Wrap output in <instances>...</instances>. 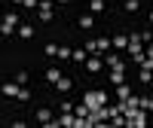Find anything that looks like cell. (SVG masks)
Here are the masks:
<instances>
[{"label":"cell","mask_w":153,"mask_h":128,"mask_svg":"<svg viewBox=\"0 0 153 128\" xmlns=\"http://www.w3.org/2000/svg\"><path fill=\"white\" fill-rule=\"evenodd\" d=\"M37 122H40V125H58L49 107H40V110H37Z\"/></svg>","instance_id":"cell-1"},{"label":"cell","mask_w":153,"mask_h":128,"mask_svg":"<svg viewBox=\"0 0 153 128\" xmlns=\"http://www.w3.org/2000/svg\"><path fill=\"white\" fill-rule=\"evenodd\" d=\"M76 28H83V31H92V28H95V15H92V12H83V15L76 18Z\"/></svg>","instance_id":"cell-2"},{"label":"cell","mask_w":153,"mask_h":128,"mask_svg":"<svg viewBox=\"0 0 153 128\" xmlns=\"http://www.w3.org/2000/svg\"><path fill=\"white\" fill-rule=\"evenodd\" d=\"M19 88H22L19 82H3V85H0V92H3L6 98H19Z\"/></svg>","instance_id":"cell-3"},{"label":"cell","mask_w":153,"mask_h":128,"mask_svg":"<svg viewBox=\"0 0 153 128\" xmlns=\"http://www.w3.org/2000/svg\"><path fill=\"white\" fill-rule=\"evenodd\" d=\"M107 9V0H89V12L92 15H98V12H104Z\"/></svg>","instance_id":"cell-4"},{"label":"cell","mask_w":153,"mask_h":128,"mask_svg":"<svg viewBox=\"0 0 153 128\" xmlns=\"http://www.w3.org/2000/svg\"><path fill=\"white\" fill-rule=\"evenodd\" d=\"M16 34L22 37V40H31V37H34V24H19Z\"/></svg>","instance_id":"cell-5"},{"label":"cell","mask_w":153,"mask_h":128,"mask_svg":"<svg viewBox=\"0 0 153 128\" xmlns=\"http://www.w3.org/2000/svg\"><path fill=\"white\" fill-rule=\"evenodd\" d=\"M58 79H61V70H58V67H49V70H46V82H49V85H55Z\"/></svg>","instance_id":"cell-6"},{"label":"cell","mask_w":153,"mask_h":128,"mask_svg":"<svg viewBox=\"0 0 153 128\" xmlns=\"http://www.w3.org/2000/svg\"><path fill=\"white\" fill-rule=\"evenodd\" d=\"M123 9L126 12H138L141 9V0H123Z\"/></svg>","instance_id":"cell-7"},{"label":"cell","mask_w":153,"mask_h":128,"mask_svg":"<svg viewBox=\"0 0 153 128\" xmlns=\"http://www.w3.org/2000/svg\"><path fill=\"white\" fill-rule=\"evenodd\" d=\"M153 79V67H150V64L144 61V70H141V82H150Z\"/></svg>","instance_id":"cell-8"},{"label":"cell","mask_w":153,"mask_h":128,"mask_svg":"<svg viewBox=\"0 0 153 128\" xmlns=\"http://www.w3.org/2000/svg\"><path fill=\"white\" fill-rule=\"evenodd\" d=\"M55 85H58V92H71V85H74V82L68 79V76H61V79H58Z\"/></svg>","instance_id":"cell-9"},{"label":"cell","mask_w":153,"mask_h":128,"mask_svg":"<svg viewBox=\"0 0 153 128\" xmlns=\"http://www.w3.org/2000/svg\"><path fill=\"white\" fill-rule=\"evenodd\" d=\"M71 61L83 64V61H86V52H83V49H74V52H71Z\"/></svg>","instance_id":"cell-10"},{"label":"cell","mask_w":153,"mask_h":128,"mask_svg":"<svg viewBox=\"0 0 153 128\" xmlns=\"http://www.w3.org/2000/svg\"><path fill=\"white\" fill-rule=\"evenodd\" d=\"M3 24H12V28H16V24H19V15H16V12H6V15H3Z\"/></svg>","instance_id":"cell-11"},{"label":"cell","mask_w":153,"mask_h":128,"mask_svg":"<svg viewBox=\"0 0 153 128\" xmlns=\"http://www.w3.org/2000/svg\"><path fill=\"white\" fill-rule=\"evenodd\" d=\"M110 46H117V49H126V37H123V34H117V37L110 40Z\"/></svg>","instance_id":"cell-12"},{"label":"cell","mask_w":153,"mask_h":128,"mask_svg":"<svg viewBox=\"0 0 153 128\" xmlns=\"http://www.w3.org/2000/svg\"><path fill=\"white\" fill-rule=\"evenodd\" d=\"M86 67L95 73V70H101V61H98V58H89V61H86Z\"/></svg>","instance_id":"cell-13"},{"label":"cell","mask_w":153,"mask_h":128,"mask_svg":"<svg viewBox=\"0 0 153 128\" xmlns=\"http://www.w3.org/2000/svg\"><path fill=\"white\" fill-rule=\"evenodd\" d=\"M43 52H46V55H49V58H55V55H58V46H55V43H49V46H46V49H43Z\"/></svg>","instance_id":"cell-14"},{"label":"cell","mask_w":153,"mask_h":128,"mask_svg":"<svg viewBox=\"0 0 153 128\" xmlns=\"http://www.w3.org/2000/svg\"><path fill=\"white\" fill-rule=\"evenodd\" d=\"M16 82H19V85H28V73L19 70V73H16Z\"/></svg>","instance_id":"cell-15"},{"label":"cell","mask_w":153,"mask_h":128,"mask_svg":"<svg viewBox=\"0 0 153 128\" xmlns=\"http://www.w3.org/2000/svg\"><path fill=\"white\" fill-rule=\"evenodd\" d=\"M55 58H71V49H68V46H58V55H55Z\"/></svg>","instance_id":"cell-16"},{"label":"cell","mask_w":153,"mask_h":128,"mask_svg":"<svg viewBox=\"0 0 153 128\" xmlns=\"http://www.w3.org/2000/svg\"><path fill=\"white\" fill-rule=\"evenodd\" d=\"M28 98H31V88L22 85V88H19V101H28Z\"/></svg>","instance_id":"cell-17"},{"label":"cell","mask_w":153,"mask_h":128,"mask_svg":"<svg viewBox=\"0 0 153 128\" xmlns=\"http://www.w3.org/2000/svg\"><path fill=\"white\" fill-rule=\"evenodd\" d=\"M58 3H68V0H58Z\"/></svg>","instance_id":"cell-18"},{"label":"cell","mask_w":153,"mask_h":128,"mask_svg":"<svg viewBox=\"0 0 153 128\" xmlns=\"http://www.w3.org/2000/svg\"><path fill=\"white\" fill-rule=\"evenodd\" d=\"M0 24H3V18H0Z\"/></svg>","instance_id":"cell-19"}]
</instances>
